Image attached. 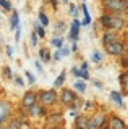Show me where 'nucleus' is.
<instances>
[{
    "instance_id": "f704fd0d",
    "label": "nucleus",
    "mask_w": 128,
    "mask_h": 129,
    "mask_svg": "<svg viewBox=\"0 0 128 129\" xmlns=\"http://www.w3.org/2000/svg\"><path fill=\"white\" fill-rule=\"evenodd\" d=\"M15 82H16L18 86H25V81H23L21 78H15Z\"/></svg>"
},
{
    "instance_id": "5701e85b",
    "label": "nucleus",
    "mask_w": 128,
    "mask_h": 129,
    "mask_svg": "<svg viewBox=\"0 0 128 129\" xmlns=\"http://www.w3.org/2000/svg\"><path fill=\"white\" fill-rule=\"evenodd\" d=\"M36 36H39V37H44L46 36V31H44V26H41V24H37L36 23Z\"/></svg>"
},
{
    "instance_id": "f3484780",
    "label": "nucleus",
    "mask_w": 128,
    "mask_h": 129,
    "mask_svg": "<svg viewBox=\"0 0 128 129\" xmlns=\"http://www.w3.org/2000/svg\"><path fill=\"white\" fill-rule=\"evenodd\" d=\"M65 78H67V73H65V71H62V73H60V74H58V78L55 79L54 86H55V87H62V84L65 82Z\"/></svg>"
},
{
    "instance_id": "0eeeda50",
    "label": "nucleus",
    "mask_w": 128,
    "mask_h": 129,
    "mask_svg": "<svg viewBox=\"0 0 128 129\" xmlns=\"http://www.w3.org/2000/svg\"><path fill=\"white\" fill-rule=\"evenodd\" d=\"M36 94L34 92H26L25 97H23V100H21V105H23V108H29L31 105H34L36 103Z\"/></svg>"
},
{
    "instance_id": "20e7f679",
    "label": "nucleus",
    "mask_w": 128,
    "mask_h": 129,
    "mask_svg": "<svg viewBox=\"0 0 128 129\" xmlns=\"http://www.w3.org/2000/svg\"><path fill=\"white\" fill-rule=\"evenodd\" d=\"M105 50L109 52L110 55H123V52H125V47H123L122 42H118V40H114V42L107 44L105 45Z\"/></svg>"
},
{
    "instance_id": "6e6552de",
    "label": "nucleus",
    "mask_w": 128,
    "mask_h": 129,
    "mask_svg": "<svg viewBox=\"0 0 128 129\" xmlns=\"http://www.w3.org/2000/svg\"><path fill=\"white\" fill-rule=\"evenodd\" d=\"M10 116V105L7 102H0V124L5 123Z\"/></svg>"
},
{
    "instance_id": "a19ab883",
    "label": "nucleus",
    "mask_w": 128,
    "mask_h": 129,
    "mask_svg": "<svg viewBox=\"0 0 128 129\" xmlns=\"http://www.w3.org/2000/svg\"><path fill=\"white\" fill-rule=\"evenodd\" d=\"M62 3H70V0H60Z\"/></svg>"
},
{
    "instance_id": "79ce46f5",
    "label": "nucleus",
    "mask_w": 128,
    "mask_h": 129,
    "mask_svg": "<svg viewBox=\"0 0 128 129\" xmlns=\"http://www.w3.org/2000/svg\"><path fill=\"white\" fill-rule=\"evenodd\" d=\"M81 2H86V0H81Z\"/></svg>"
},
{
    "instance_id": "72a5a7b5",
    "label": "nucleus",
    "mask_w": 128,
    "mask_h": 129,
    "mask_svg": "<svg viewBox=\"0 0 128 129\" xmlns=\"http://www.w3.org/2000/svg\"><path fill=\"white\" fill-rule=\"evenodd\" d=\"M88 68H89V63H88V61H83V63H81V68H79V70L88 71Z\"/></svg>"
},
{
    "instance_id": "c03bdc74",
    "label": "nucleus",
    "mask_w": 128,
    "mask_h": 129,
    "mask_svg": "<svg viewBox=\"0 0 128 129\" xmlns=\"http://www.w3.org/2000/svg\"><path fill=\"white\" fill-rule=\"evenodd\" d=\"M76 129H78V127H76Z\"/></svg>"
},
{
    "instance_id": "39448f33",
    "label": "nucleus",
    "mask_w": 128,
    "mask_h": 129,
    "mask_svg": "<svg viewBox=\"0 0 128 129\" xmlns=\"http://www.w3.org/2000/svg\"><path fill=\"white\" fill-rule=\"evenodd\" d=\"M60 100H62L63 105H71L76 100V95H75L73 90H70V89H63L62 90V97H60Z\"/></svg>"
},
{
    "instance_id": "2eb2a0df",
    "label": "nucleus",
    "mask_w": 128,
    "mask_h": 129,
    "mask_svg": "<svg viewBox=\"0 0 128 129\" xmlns=\"http://www.w3.org/2000/svg\"><path fill=\"white\" fill-rule=\"evenodd\" d=\"M29 113H31V116H39V115H42V108L37 103H34L29 107Z\"/></svg>"
},
{
    "instance_id": "423d86ee",
    "label": "nucleus",
    "mask_w": 128,
    "mask_h": 129,
    "mask_svg": "<svg viewBox=\"0 0 128 129\" xmlns=\"http://www.w3.org/2000/svg\"><path fill=\"white\" fill-rule=\"evenodd\" d=\"M79 27H81L79 21H78L76 18H73V21H71V26H70V40H71V42H76V40H78Z\"/></svg>"
},
{
    "instance_id": "c85d7f7f",
    "label": "nucleus",
    "mask_w": 128,
    "mask_h": 129,
    "mask_svg": "<svg viewBox=\"0 0 128 129\" xmlns=\"http://www.w3.org/2000/svg\"><path fill=\"white\" fill-rule=\"evenodd\" d=\"M34 68L37 70L39 73H44V70H42V64H41V61L39 60H34Z\"/></svg>"
},
{
    "instance_id": "cd10ccee",
    "label": "nucleus",
    "mask_w": 128,
    "mask_h": 129,
    "mask_svg": "<svg viewBox=\"0 0 128 129\" xmlns=\"http://www.w3.org/2000/svg\"><path fill=\"white\" fill-rule=\"evenodd\" d=\"M26 78H28V82H29V84H34V82H36V78L31 74L29 71H26Z\"/></svg>"
},
{
    "instance_id": "dca6fc26",
    "label": "nucleus",
    "mask_w": 128,
    "mask_h": 129,
    "mask_svg": "<svg viewBox=\"0 0 128 129\" xmlns=\"http://www.w3.org/2000/svg\"><path fill=\"white\" fill-rule=\"evenodd\" d=\"M73 87L76 89V90L79 92V94H84V92H86V84L83 82V81H75Z\"/></svg>"
},
{
    "instance_id": "2f4dec72",
    "label": "nucleus",
    "mask_w": 128,
    "mask_h": 129,
    "mask_svg": "<svg viewBox=\"0 0 128 129\" xmlns=\"http://www.w3.org/2000/svg\"><path fill=\"white\" fill-rule=\"evenodd\" d=\"M31 45H37V36H36V32H33V34H31Z\"/></svg>"
},
{
    "instance_id": "a211bd4d",
    "label": "nucleus",
    "mask_w": 128,
    "mask_h": 129,
    "mask_svg": "<svg viewBox=\"0 0 128 129\" xmlns=\"http://www.w3.org/2000/svg\"><path fill=\"white\" fill-rule=\"evenodd\" d=\"M114 40H115V36L112 34V32H105V34L102 36V42H104V45H107V44L114 42Z\"/></svg>"
},
{
    "instance_id": "ddd939ff",
    "label": "nucleus",
    "mask_w": 128,
    "mask_h": 129,
    "mask_svg": "<svg viewBox=\"0 0 128 129\" xmlns=\"http://www.w3.org/2000/svg\"><path fill=\"white\" fill-rule=\"evenodd\" d=\"M39 56H41L42 61H46V63H49L52 60V55H50V52L47 50V48H41V50H39Z\"/></svg>"
},
{
    "instance_id": "e433bc0d",
    "label": "nucleus",
    "mask_w": 128,
    "mask_h": 129,
    "mask_svg": "<svg viewBox=\"0 0 128 129\" xmlns=\"http://www.w3.org/2000/svg\"><path fill=\"white\" fill-rule=\"evenodd\" d=\"M60 58H62V55H60V52L57 50V52L54 53V60H60Z\"/></svg>"
},
{
    "instance_id": "aec40b11",
    "label": "nucleus",
    "mask_w": 128,
    "mask_h": 129,
    "mask_svg": "<svg viewBox=\"0 0 128 129\" xmlns=\"http://www.w3.org/2000/svg\"><path fill=\"white\" fill-rule=\"evenodd\" d=\"M86 121H88L86 116H78L76 118V127L78 129H84L86 127Z\"/></svg>"
},
{
    "instance_id": "f8f14e48",
    "label": "nucleus",
    "mask_w": 128,
    "mask_h": 129,
    "mask_svg": "<svg viewBox=\"0 0 128 129\" xmlns=\"http://www.w3.org/2000/svg\"><path fill=\"white\" fill-rule=\"evenodd\" d=\"M71 73H73V76H76V78H81V79H88L89 78V73L84 71V70H79V68H71Z\"/></svg>"
},
{
    "instance_id": "c756f323",
    "label": "nucleus",
    "mask_w": 128,
    "mask_h": 129,
    "mask_svg": "<svg viewBox=\"0 0 128 129\" xmlns=\"http://www.w3.org/2000/svg\"><path fill=\"white\" fill-rule=\"evenodd\" d=\"M16 34H15V40H16V42H19V40H21V27H16Z\"/></svg>"
},
{
    "instance_id": "4c0bfd02",
    "label": "nucleus",
    "mask_w": 128,
    "mask_h": 129,
    "mask_svg": "<svg viewBox=\"0 0 128 129\" xmlns=\"http://www.w3.org/2000/svg\"><path fill=\"white\" fill-rule=\"evenodd\" d=\"M47 2H49L54 8H57V0H47Z\"/></svg>"
},
{
    "instance_id": "9b49d317",
    "label": "nucleus",
    "mask_w": 128,
    "mask_h": 129,
    "mask_svg": "<svg viewBox=\"0 0 128 129\" xmlns=\"http://www.w3.org/2000/svg\"><path fill=\"white\" fill-rule=\"evenodd\" d=\"M110 127L112 129H125V123L118 118V116H114L110 119Z\"/></svg>"
},
{
    "instance_id": "9d476101",
    "label": "nucleus",
    "mask_w": 128,
    "mask_h": 129,
    "mask_svg": "<svg viewBox=\"0 0 128 129\" xmlns=\"http://www.w3.org/2000/svg\"><path fill=\"white\" fill-rule=\"evenodd\" d=\"M110 100L117 105L118 108H123V99H122V95H120L117 90H112L110 92Z\"/></svg>"
},
{
    "instance_id": "7ed1b4c3",
    "label": "nucleus",
    "mask_w": 128,
    "mask_h": 129,
    "mask_svg": "<svg viewBox=\"0 0 128 129\" xmlns=\"http://www.w3.org/2000/svg\"><path fill=\"white\" fill-rule=\"evenodd\" d=\"M39 99H41V102L44 105H54L57 102V92H55L54 89H50V90H42L41 95H39Z\"/></svg>"
},
{
    "instance_id": "37998d69",
    "label": "nucleus",
    "mask_w": 128,
    "mask_h": 129,
    "mask_svg": "<svg viewBox=\"0 0 128 129\" xmlns=\"http://www.w3.org/2000/svg\"><path fill=\"white\" fill-rule=\"evenodd\" d=\"M0 129H3V127H2V126H0Z\"/></svg>"
},
{
    "instance_id": "1a4fd4ad",
    "label": "nucleus",
    "mask_w": 128,
    "mask_h": 129,
    "mask_svg": "<svg viewBox=\"0 0 128 129\" xmlns=\"http://www.w3.org/2000/svg\"><path fill=\"white\" fill-rule=\"evenodd\" d=\"M16 27H19V13L16 10H11V16H10V29L15 31Z\"/></svg>"
},
{
    "instance_id": "b1692460",
    "label": "nucleus",
    "mask_w": 128,
    "mask_h": 129,
    "mask_svg": "<svg viewBox=\"0 0 128 129\" xmlns=\"http://www.w3.org/2000/svg\"><path fill=\"white\" fill-rule=\"evenodd\" d=\"M52 45L54 47H57V48H60V47H63V39H60V37H55V39H52Z\"/></svg>"
},
{
    "instance_id": "f03ea898",
    "label": "nucleus",
    "mask_w": 128,
    "mask_h": 129,
    "mask_svg": "<svg viewBox=\"0 0 128 129\" xmlns=\"http://www.w3.org/2000/svg\"><path fill=\"white\" fill-rule=\"evenodd\" d=\"M102 5L110 13H123L126 10V0H102Z\"/></svg>"
},
{
    "instance_id": "ea45409f",
    "label": "nucleus",
    "mask_w": 128,
    "mask_h": 129,
    "mask_svg": "<svg viewBox=\"0 0 128 129\" xmlns=\"http://www.w3.org/2000/svg\"><path fill=\"white\" fill-rule=\"evenodd\" d=\"M96 84V87H97V89H102V84L101 82H94Z\"/></svg>"
},
{
    "instance_id": "7c9ffc66",
    "label": "nucleus",
    "mask_w": 128,
    "mask_h": 129,
    "mask_svg": "<svg viewBox=\"0 0 128 129\" xmlns=\"http://www.w3.org/2000/svg\"><path fill=\"white\" fill-rule=\"evenodd\" d=\"M3 76H5L7 79H11V70H10L8 66H7L5 70H3Z\"/></svg>"
},
{
    "instance_id": "473e14b6",
    "label": "nucleus",
    "mask_w": 128,
    "mask_h": 129,
    "mask_svg": "<svg viewBox=\"0 0 128 129\" xmlns=\"http://www.w3.org/2000/svg\"><path fill=\"white\" fill-rule=\"evenodd\" d=\"M5 50H7V55H8V56H13V47H11V45H7L5 47Z\"/></svg>"
},
{
    "instance_id": "393cba45",
    "label": "nucleus",
    "mask_w": 128,
    "mask_h": 129,
    "mask_svg": "<svg viewBox=\"0 0 128 129\" xmlns=\"http://www.w3.org/2000/svg\"><path fill=\"white\" fill-rule=\"evenodd\" d=\"M101 60H102V53H101V52H94V53H93V61L99 63Z\"/></svg>"
},
{
    "instance_id": "412c9836",
    "label": "nucleus",
    "mask_w": 128,
    "mask_h": 129,
    "mask_svg": "<svg viewBox=\"0 0 128 129\" xmlns=\"http://www.w3.org/2000/svg\"><path fill=\"white\" fill-rule=\"evenodd\" d=\"M0 7H2L3 10H7V11L13 10V8H11V2H10V0H0Z\"/></svg>"
},
{
    "instance_id": "a878e982",
    "label": "nucleus",
    "mask_w": 128,
    "mask_h": 129,
    "mask_svg": "<svg viewBox=\"0 0 128 129\" xmlns=\"http://www.w3.org/2000/svg\"><path fill=\"white\" fill-rule=\"evenodd\" d=\"M120 82H122V87H123V90H125V89H126V74H125V73L120 76Z\"/></svg>"
},
{
    "instance_id": "4468645a",
    "label": "nucleus",
    "mask_w": 128,
    "mask_h": 129,
    "mask_svg": "<svg viewBox=\"0 0 128 129\" xmlns=\"http://www.w3.org/2000/svg\"><path fill=\"white\" fill-rule=\"evenodd\" d=\"M104 121H105V116H104V115H96L93 118V123H94L96 129H99L101 126H104Z\"/></svg>"
},
{
    "instance_id": "6ab92c4d",
    "label": "nucleus",
    "mask_w": 128,
    "mask_h": 129,
    "mask_svg": "<svg viewBox=\"0 0 128 129\" xmlns=\"http://www.w3.org/2000/svg\"><path fill=\"white\" fill-rule=\"evenodd\" d=\"M37 16H39V21H41V26H49V23H50V21H49V18H47V15L44 13L42 10L39 11V15H37Z\"/></svg>"
},
{
    "instance_id": "f257e3e1",
    "label": "nucleus",
    "mask_w": 128,
    "mask_h": 129,
    "mask_svg": "<svg viewBox=\"0 0 128 129\" xmlns=\"http://www.w3.org/2000/svg\"><path fill=\"white\" fill-rule=\"evenodd\" d=\"M99 23L102 24V27L109 31H114V29H122L125 26V19L118 15H102L99 18Z\"/></svg>"
},
{
    "instance_id": "4be33fe9",
    "label": "nucleus",
    "mask_w": 128,
    "mask_h": 129,
    "mask_svg": "<svg viewBox=\"0 0 128 129\" xmlns=\"http://www.w3.org/2000/svg\"><path fill=\"white\" fill-rule=\"evenodd\" d=\"M68 13H70V16L76 18V15H78V7L75 5V3H70V7H68Z\"/></svg>"
},
{
    "instance_id": "58836bf2",
    "label": "nucleus",
    "mask_w": 128,
    "mask_h": 129,
    "mask_svg": "<svg viewBox=\"0 0 128 129\" xmlns=\"http://www.w3.org/2000/svg\"><path fill=\"white\" fill-rule=\"evenodd\" d=\"M78 50V45H76V42H73L71 44V52H76Z\"/></svg>"
},
{
    "instance_id": "bb28decb",
    "label": "nucleus",
    "mask_w": 128,
    "mask_h": 129,
    "mask_svg": "<svg viewBox=\"0 0 128 129\" xmlns=\"http://www.w3.org/2000/svg\"><path fill=\"white\" fill-rule=\"evenodd\" d=\"M8 129H19V121H18V119L11 121V123H10V126H8Z\"/></svg>"
},
{
    "instance_id": "c9c22d12",
    "label": "nucleus",
    "mask_w": 128,
    "mask_h": 129,
    "mask_svg": "<svg viewBox=\"0 0 128 129\" xmlns=\"http://www.w3.org/2000/svg\"><path fill=\"white\" fill-rule=\"evenodd\" d=\"M63 29H65V24H63L62 21H60V23L57 24V31H63Z\"/></svg>"
}]
</instances>
